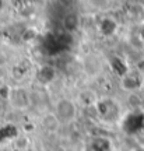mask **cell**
I'll return each instance as SVG.
<instances>
[{
	"label": "cell",
	"instance_id": "cell-6",
	"mask_svg": "<svg viewBox=\"0 0 144 151\" xmlns=\"http://www.w3.org/2000/svg\"><path fill=\"white\" fill-rule=\"evenodd\" d=\"M55 77H56V70H55L52 66H42L37 73L38 81L41 84H45V86L50 84L55 80Z\"/></svg>",
	"mask_w": 144,
	"mask_h": 151
},
{
	"label": "cell",
	"instance_id": "cell-5",
	"mask_svg": "<svg viewBox=\"0 0 144 151\" xmlns=\"http://www.w3.org/2000/svg\"><path fill=\"white\" fill-rule=\"evenodd\" d=\"M60 122H59V119L56 118V115L53 112H48L42 115V118H41V127H42L46 133L49 134H53L56 133L59 129H60Z\"/></svg>",
	"mask_w": 144,
	"mask_h": 151
},
{
	"label": "cell",
	"instance_id": "cell-4",
	"mask_svg": "<svg viewBox=\"0 0 144 151\" xmlns=\"http://www.w3.org/2000/svg\"><path fill=\"white\" fill-rule=\"evenodd\" d=\"M120 83H122L123 90H126L129 92H134V91H137V90H140V87L143 84L141 77L139 74L133 73L132 70H129L126 74H123L120 77Z\"/></svg>",
	"mask_w": 144,
	"mask_h": 151
},
{
	"label": "cell",
	"instance_id": "cell-2",
	"mask_svg": "<svg viewBox=\"0 0 144 151\" xmlns=\"http://www.w3.org/2000/svg\"><path fill=\"white\" fill-rule=\"evenodd\" d=\"M95 108L96 113L102 118L105 122H113V120H119V106H117L115 101L112 99H96L95 101Z\"/></svg>",
	"mask_w": 144,
	"mask_h": 151
},
{
	"label": "cell",
	"instance_id": "cell-7",
	"mask_svg": "<svg viewBox=\"0 0 144 151\" xmlns=\"http://www.w3.org/2000/svg\"><path fill=\"white\" fill-rule=\"evenodd\" d=\"M91 150L92 151H113L112 143L109 139H105V137H98L92 141L91 144Z\"/></svg>",
	"mask_w": 144,
	"mask_h": 151
},
{
	"label": "cell",
	"instance_id": "cell-12",
	"mask_svg": "<svg viewBox=\"0 0 144 151\" xmlns=\"http://www.w3.org/2000/svg\"><path fill=\"white\" fill-rule=\"evenodd\" d=\"M113 151H130V150H125V148H120V150H113Z\"/></svg>",
	"mask_w": 144,
	"mask_h": 151
},
{
	"label": "cell",
	"instance_id": "cell-9",
	"mask_svg": "<svg viewBox=\"0 0 144 151\" xmlns=\"http://www.w3.org/2000/svg\"><path fill=\"white\" fill-rule=\"evenodd\" d=\"M80 25V20H78V16L74 14V13H69L66 14V17L63 18V27L66 28L67 32H73L74 29H77Z\"/></svg>",
	"mask_w": 144,
	"mask_h": 151
},
{
	"label": "cell",
	"instance_id": "cell-8",
	"mask_svg": "<svg viewBox=\"0 0 144 151\" xmlns=\"http://www.w3.org/2000/svg\"><path fill=\"white\" fill-rule=\"evenodd\" d=\"M117 22L113 20V18H104L101 21V24H99V31H101L102 34H104V37H109V35H112L115 31H116V25Z\"/></svg>",
	"mask_w": 144,
	"mask_h": 151
},
{
	"label": "cell",
	"instance_id": "cell-10",
	"mask_svg": "<svg viewBox=\"0 0 144 151\" xmlns=\"http://www.w3.org/2000/svg\"><path fill=\"white\" fill-rule=\"evenodd\" d=\"M90 4L92 6L94 9L105 10V9H108V6L111 4V0H90Z\"/></svg>",
	"mask_w": 144,
	"mask_h": 151
},
{
	"label": "cell",
	"instance_id": "cell-14",
	"mask_svg": "<svg viewBox=\"0 0 144 151\" xmlns=\"http://www.w3.org/2000/svg\"><path fill=\"white\" fill-rule=\"evenodd\" d=\"M136 151H144V148H139V150H136Z\"/></svg>",
	"mask_w": 144,
	"mask_h": 151
},
{
	"label": "cell",
	"instance_id": "cell-11",
	"mask_svg": "<svg viewBox=\"0 0 144 151\" xmlns=\"http://www.w3.org/2000/svg\"><path fill=\"white\" fill-rule=\"evenodd\" d=\"M140 37H141V39L144 41V21L141 22V25H140Z\"/></svg>",
	"mask_w": 144,
	"mask_h": 151
},
{
	"label": "cell",
	"instance_id": "cell-3",
	"mask_svg": "<svg viewBox=\"0 0 144 151\" xmlns=\"http://www.w3.org/2000/svg\"><path fill=\"white\" fill-rule=\"evenodd\" d=\"M7 99H9L11 105L17 109L28 108V105L31 102L30 94H28L27 90H24V88H11L10 92H9Z\"/></svg>",
	"mask_w": 144,
	"mask_h": 151
},
{
	"label": "cell",
	"instance_id": "cell-13",
	"mask_svg": "<svg viewBox=\"0 0 144 151\" xmlns=\"http://www.w3.org/2000/svg\"><path fill=\"white\" fill-rule=\"evenodd\" d=\"M3 7V0H0V9Z\"/></svg>",
	"mask_w": 144,
	"mask_h": 151
},
{
	"label": "cell",
	"instance_id": "cell-1",
	"mask_svg": "<svg viewBox=\"0 0 144 151\" xmlns=\"http://www.w3.org/2000/svg\"><path fill=\"white\" fill-rule=\"evenodd\" d=\"M52 112L56 115V118L59 119L60 124H71L77 119L78 115V106L77 102L71 98L62 97L53 105V111Z\"/></svg>",
	"mask_w": 144,
	"mask_h": 151
}]
</instances>
